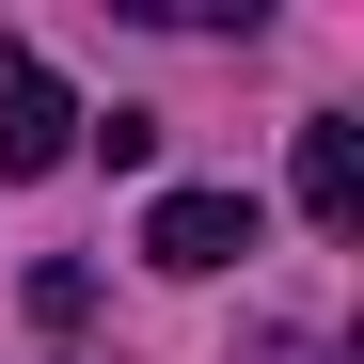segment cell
I'll return each instance as SVG.
<instances>
[{
    "instance_id": "1",
    "label": "cell",
    "mask_w": 364,
    "mask_h": 364,
    "mask_svg": "<svg viewBox=\"0 0 364 364\" xmlns=\"http://www.w3.org/2000/svg\"><path fill=\"white\" fill-rule=\"evenodd\" d=\"M64 143H80V95L48 80V48L0 32V174H64Z\"/></svg>"
},
{
    "instance_id": "2",
    "label": "cell",
    "mask_w": 364,
    "mask_h": 364,
    "mask_svg": "<svg viewBox=\"0 0 364 364\" xmlns=\"http://www.w3.org/2000/svg\"><path fill=\"white\" fill-rule=\"evenodd\" d=\"M237 254H254V191H159L143 206V269H237Z\"/></svg>"
},
{
    "instance_id": "3",
    "label": "cell",
    "mask_w": 364,
    "mask_h": 364,
    "mask_svg": "<svg viewBox=\"0 0 364 364\" xmlns=\"http://www.w3.org/2000/svg\"><path fill=\"white\" fill-rule=\"evenodd\" d=\"M301 206H317L333 237L364 222V127H301Z\"/></svg>"
}]
</instances>
